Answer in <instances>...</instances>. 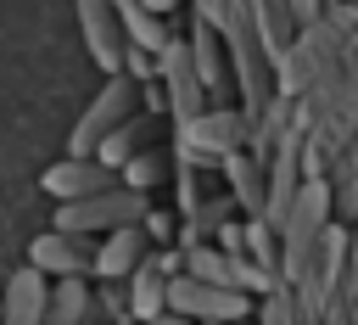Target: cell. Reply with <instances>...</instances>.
Listing matches in <instances>:
<instances>
[{"mask_svg": "<svg viewBox=\"0 0 358 325\" xmlns=\"http://www.w3.org/2000/svg\"><path fill=\"white\" fill-rule=\"evenodd\" d=\"M252 308H257V325H302V319H296V308H291V291H285V286H280V291H268V297H263V303H252Z\"/></svg>", "mask_w": 358, "mask_h": 325, "instance_id": "cell-21", "label": "cell"}, {"mask_svg": "<svg viewBox=\"0 0 358 325\" xmlns=\"http://www.w3.org/2000/svg\"><path fill=\"white\" fill-rule=\"evenodd\" d=\"M39 185H45V196H56V202H78V196H90V191L117 185V168H106V162H95V157H62V162L45 168Z\"/></svg>", "mask_w": 358, "mask_h": 325, "instance_id": "cell-10", "label": "cell"}, {"mask_svg": "<svg viewBox=\"0 0 358 325\" xmlns=\"http://www.w3.org/2000/svg\"><path fill=\"white\" fill-rule=\"evenodd\" d=\"M28 269H39L45 280H90L95 269V235H73V230H39L28 241Z\"/></svg>", "mask_w": 358, "mask_h": 325, "instance_id": "cell-7", "label": "cell"}, {"mask_svg": "<svg viewBox=\"0 0 358 325\" xmlns=\"http://www.w3.org/2000/svg\"><path fill=\"white\" fill-rule=\"evenodd\" d=\"M151 325H196V319H185V314H168V308H162V314H157Z\"/></svg>", "mask_w": 358, "mask_h": 325, "instance_id": "cell-28", "label": "cell"}, {"mask_svg": "<svg viewBox=\"0 0 358 325\" xmlns=\"http://www.w3.org/2000/svg\"><path fill=\"white\" fill-rule=\"evenodd\" d=\"M330 213H336V224L358 219V174L352 179H330Z\"/></svg>", "mask_w": 358, "mask_h": 325, "instance_id": "cell-22", "label": "cell"}, {"mask_svg": "<svg viewBox=\"0 0 358 325\" xmlns=\"http://www.w3.org/2000/svg\"><path fill=\"white\" fill-rule=\"evenodd\" d=\"M241 252H246L252 263H263V269L280 275V241H274V224H263V219H241Z\"/></svg>", "mask_w": 358, "mask_h": 325, "instance_id": "cell-19", "label": "cell"}, {"mask_svg": "<svg viewBox=\"0 0 358 325\" xmlns=\"http://www.w3.org/2000/svg\"><path fill=\"white\" fill-rule=\"evenodd\" d=\"M134 106H140V84H134L129 73H106V84L90 95V106L78 112V123H73V134H67V157H95V146H101Z\"/></svg>", "mask_w": 358, "mask_h": 325, "instance_id": "cell-4", "label": "cell"}, {"mask_svg": "<svg viewBox=\"0 0 358 325\" xmlns=\"http://www.w3.org/2000/svg\"><path fill=\"white\" fill-rule=\"evenodd\" d=\"M185 50H190V67H196V78L207 84V95H224V84H229V62H224V39H218V28L201 22V17H190V28H185Z\"/></svg>", "mask_w": 358, "mask_h": 325, "instance_id": "cell-13", "label": "cell"}, {"mask_svg": "<svg viewBox=\"0 0 358 325\" xmlns=\"http://www.w3.org/2000/svg\"><path fill=\"white\" fill-rule=\"evenodd\" d=\"M134 6H145V11L162 17V22H168V11H179V0H134Z\"/></svg>", "mask_w": 358, "mask_h": 325, "instance_id": "cell-27", "label": "cell"}, {"mask_svg": "<svg viewBox=\"0 0 358 325\" xmlns=\"http://www.w3.org/2000/svg\"><path fill=\"white\" fill-rule=\"evenodd\" d=\"M341 73H358V22L341 34Z\"/></svg>", "mask_w": 358, "mask_h": 325, "instance_id": "cell-25", "label": "cell"}, {"mask_svg": "<svg viewBox=\"0 0 358 325\" xmlns=\"http://www.w3.org/2000/svg\"><path fill=\"white\" fill-rule=\"evenodd\" d=\"M173 157V168H168V179H173V196H179V219L185 213H196L201 202H207V185H201V174L207 168H196L190 157H179V151H168Z\"/></svg>", "mask_w": 358, "mask_h": 325, "instance_id": "cell-18", "label": "cell"}, {"mask_svg": "<svg viewBox=\"0 0 358 325\" xmlns=\"http://www.w3.org/2000/svg\"><path fill=\"white\" fill-rule=\"evenodd\" d=\"M78 11V34H84V50L101 73H117V56H123V28H117V6L112 0H73Z\"/></svg>", "mask_w": 358, "mask_h": 325, "instance_id": "cell-9", "label": "cell"}, {"mask_svg": "<svg viewBox=\"0 0 358 325\" xmlns=\"http://www.w3.org/2000/svg\"><path fill=\"white\" fill-rule=\"evenodd\" d=\"M101 303H95V286L90 280H50V297H45V319L39 325H95Z\"/></svg>", "mask_w": 358, "mask_h": 325, "instance_id": "cell-15", "label": "cell"}, {"mask_svg": "<svg viewBox=\"0 0 358 325\" xmlns=\"http://www.w3.org/2000/svg\"><path fill=\"white\" fill-rule=\"evenodd\" d=\"M151 252V241H145V230L140 224H123V230H106V235H95V280H123L140 258Z\"/></svg>", "mask_w": 358, "mask_h": 325, "instance_id": "cell-11", "label": "cell"}, {"mask_svg": "<svg viewBox=\"0 0 358 325\" xmlns=\"http://www.w3.org/2000/svg\"><path fill=\"white\" fill-rule=\"evenodd\" d=\"M241 6H246V22H252V34H257V45H263L268 67H274V56L285 50V39L296 34V28H291L285 0H241Z\"/></svg>", "mask_w": 358, "mask_h": 325, "instance_id": "cell-16", "label": "cell"}, {"mask_svg": "<svg viewBox=\"0 0 358 325\" xmlns=\"http://www.w3.org/2000/svg\"><path fill=\"white\" fill-rule=\"evenodd\" d=\"M352 325H358V303H352Z\"/></svg>", "mask_w": 358, "mask_h": 325, "instance_id": "cell-29", "label": "cell"}, {"mask_svg": "<svg viewBox=\"0 0 358 325\" xmlns=\"http://www.w3.org/2000/svg\"><path fill=\"white\" fill-rule=\"evenodd\" d=\"M285 11H291V28H308L324 17V0H285Z\"/></svg>", "mask_w": 358, "mask_h": 325, "instance_id": "cell-24", "label": "cell"}, {"mask_svg": "<svg viewBox=\"0 0 358 325\" xmlns=\"http://www.w3.org/2000/svg\"><path fill=\"white\" fill-rule=\"evenodd\" d=\"M45 297H50V280L22 263L0 291V325H39L45 319Z\"/></svg>", "mask_w": 358, "mask_h": 325, "instance_id": "cell-12", "label": "cell"}, {"mask_svg": "<svg viewBox=\"0 0 358 325\" xmlns=\"http://www.w3.org/2000/svg\"><path fill=\"white\" fill-rule=\"evenodd\" d=\"M218 174H224V196L241 207V219H263V162L241 146L218 162Z\"/></svg>", "mask_w": 358, "mask_h": 325, "instance_id": "cell-14", "label": "cell"}, {"mask_svg": "<svg viewBox=\"0 0 358 325\" xmlns=\"http://www.w3.org/2000/svg\"><path fill=\"white\" fill-rule=\"evenodd\" d=\"M257 297L246 291H229V286H213V280H196V275H168V291H162V308L168 314H185L196 325H241L252 314Z\"/></svg>", "mask_w": 358, "mask_h": 325, "instance_id": "cell-5", "label": "cell"}, {"mask_svg": "<svg viewBox=\"0 0 358 325\" xmlns=\"http://www.w3.org/2000/svg\"><path fill=\"white\" fill-rule=\"evenodd\" d=\"M168 168H173V157H168L162 146H151V151H140V157L117 162V185H129V191L151 196L157 185H168Z\"/></svg>", "mask_w": 358, "mask_h": 325, "instance_id": "cell-17", "label": "cell"}, {"mask_svg": "<svg viewBox=\"0 0 358 325\" xmlns=\"http://www.w3.org/2000/svg\"><path fill=\"white\" fill-rule=\"evenodd\" d=\"M241 146H246V112L229 101H207L190 123H173V151L190 157L196 168H218Z\"/></svg>", "mask_w": 358, "mask_h": 325, "instance_id": "cell-2", "label": "cell"}, {"mask_svg": "<svg viewBox=\"0 0 358 325\" xmlns=\"http://www.w3.org/2000/svg\"><path fill=\"white\" fill-rule=\"evenodd\" d=\"M151 207V196L129 191V185H106V191H90L78 202H62L56 207V230H73V235H106V230H123V224H140Z\"/></svg>", "mask_w": 358, "mask_h": 325, "instance_id": "cell-3", "label": "cell"}, {"mask_svg": "<svg viewBox=\"0 0 358 325\" xmlns=\"http://www.w3.org/2000/svg\"><path fill=\"white\" fill-rule=\"evenodd\" d=\"M168 112H151V106H134L101 146H95V162H106V168H117V162H129V157H140V151H151V146H162L168 140Z\"/></svg>", "mask_w": 358, "mask_h": 325, "instance_id": "cell-8", "label": "cell"}, {"mask_svg": "<svg viewBox=\"0 0 358 325\" xmlns=\"http://www.w3.org/2000/svg\"><path fill=\"white\" fill-rule=\"evenodd\" d=\"M151 73H157V90H162V112H168V123H190L213 95H207V84L196 78V67H190V50H185V34L173 28L168 39H162V50L151 56Z\"/></svg>", "mask_w": 358, "mask_h": 325, "instance_id": "cell-6", "label": "cell"}, {"mask_svg": "<svg viewBox=\"0 0 358 325\" xmlns=\"http://www.w3.org/2000/svg\"><path fill=\"white\" fill-rule=\"evenodd\" d=\"M218 11H224V0H190V17H201L213 28H218Z\"/></svg>", "mask_w": 358, "mask_h": 325, "instance_id": "cell-26", "label": "cell"}, {"mask_svg": "<svg viewBox=\"0 0 358 325\" xmlns=\"http://www.w3.org/2000/svg\"><path fill=\"white\" fill-rule=\"evenodd\" d=\"M341 34L347 28L336 17H319V22L296 28L285 39V50L274 56V90L291 95V101H308L324 84H336L341 78Z\"/></svg>", "mask_w": 358, "mask_h": 325, "instance_id": "cell-1", "label": "cell"}, {"mask_svg": "<svg viewBox=\"0 0 358 325\" xmlns=\"http://www.w3.org/2000/svg\"><path fill=\"white\" fill-rule=\"evenodd\" d=\"M319 174H324V179H352V174H358V123H352V129H347V134L324 151Z\"/></svg>", "mask_w": 358, "mask_h": 325, "instance_id": "cell-20", "label": "cell"}, {"mask_svg": "<svg viewBox=\"0 0 358 325\" xmlns=\"http://www.w3.org/2000/svg\"><path fill=\"white\" fill-rule=\"evenodd\" d=\"M140 230H145V241H151V247H162V241H168V235L179 230V219H173V213H162V207H145Z\"/></svg>", "mask_w": 358, "mask_h": 325, "instance_id": "cell-23", "label": "cell"}]
</instances>
